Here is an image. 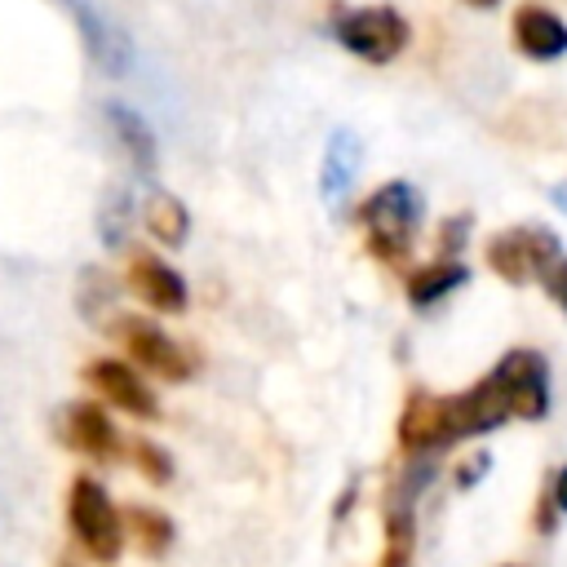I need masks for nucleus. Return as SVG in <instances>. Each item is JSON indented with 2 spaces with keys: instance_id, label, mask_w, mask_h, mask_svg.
Listing matches in <instances>:
<instances>
[{
  "instance_id": "21",
  "label": "nucleus",
  "mask_w": 567,
  "mask_h": 567,
  "mask_svg": "<svg viewBox=\"0 0 567 567\" xmlns=\"http://www.w3.org/2000/svg\"><path fill=\"white\" fill-rule=\"evenodd\" d=\"M549 501H554V509H563L567 514V465L554 474V487H549Z\"/></svg>"
},
{
  "instance_id": "22",
  "label": "nucleus",
  "mask_w": 567,
  "mask_h": 567,
  "mask_svg": "<svg viewBox=\"0 0 567 567\" xmlns=\"http://www.w3.org/2000/svg\"><path fill=\"white\" fill-rule=\"evenodd\" d=\"M554 204L567 213V182H558V186H554Z\"/></svg>"
},
{
  "instance_id": "8",
  "label": "nucleus",
  "mask_w": 567,
  "mask_h": 567,
  "mask_svg": "<svg viewBox=\"0 0 567 567\" xmlns=\"http://www.w3.org/2000/svg\"><path fill=\"white\" fill-rule=\"evenodd\" d=\"M124 288L151 315H186V306H190V288H186L182 270L168 266L155 248H128V257H124Z\"/></svg>"
},
{
  "instance_id": "19",
  "label": "nucleus",
  "mask_w": 567,
  "mask_h": 567,
  "mask_svg": "<svg viewBox=\"0 0 567 567\" xmlns=\"http://www.w3.org/2000/svg\"><path fill=\"white\" fill-rule=\"evenodd\" d=\"M465 226H470V217H465V213L443 221V235H439V257H456V252H461V244H465Z\"/></svg>"
},
{
  "instance_id": "25",
  "label": "nucleus",
  "mask_w": 567,
  "mask_h": 567,
  "mask_svg": "<svg viewBox=\"0 0 567 567\" xmlns=\"http://www.w3.org/2000/svg\"><path fill=\"white\" fill-rule=\"evenodd\" d=\"M505 567H514V563H505Z\"/></svg>"
},
{
  "instance_id": "16",
  "label": "nucleus",
  "mask_w": 567,
  "mask_h": 567,
  "mask_svg": "<svg viewBox=\"0 0 567 567\" xmlns=\"http://www.w3.org/2000/svg\"><path fill=\"white\" fill-rule=\"evenodd\" d=\"M124 540H133L137 554H146V558H164L177 540V527L159 505L137 501V505H124Z\"/></svg>"
},
{
  "instance_id": "11",
  "label": "nucleus",
  "mask_w": 567,
  "mask_h": 567,
  "mask_svg": "<svg viewBox=\"0 0 567 567\" xmlns=\"http://www.w3.org/2000/svg\"><path fill=\"white\" fill-rule=\"evenodd\" d=\"M66 4H71V13H75V27L84 31V49H89L93 66L106 71V75H124L128 62H133L128 35H124L115 22H106L97 9H89L84 0H66Z\"/></svg>"
},
{
  "instance_id": "9",
  "label": "nucleus",
  "mask_w": 567,
  "mask_h": 567,
  "mask_svg": "<svg viewBox=\"0 0 567 567\" xmlns=\"http://www.w3.org/2000/svg\"><path fill=\"white\" fill-rule=\"evenodd\" d=\"M492 377H496L501 390H505L509 416H518V421H540V416L549 412V363H545L540 350H527V346L509 350V354L492 368Z\"/></svg>"
},
{
  "instance_id": "14",
  "label": "nucleus",
  "mask_w": 567,
  "mask_h": 567,
  "mask_svg": "<svg viewBox=\"0 0 567 567\" xmlns=\"http://www.w3.org/2000/svg\"><path fill=\"white\" fill-rule=\"evenodd\" d=\"M399 447H403L408 456H425V452H439V447H443L439 394L412 390V394L403 399V412H399Z\"/></svg>"
},
{
  "instance_id": "23",
  "label": "nucleus",
  "mask_w": 567,
  "mask_h": 567,
  "mask_svg": "<svg viewBox=\"0 0 567 567\" xmlns=\"http://www.w3.org/2000/svg\"><path fill=\"white\" fill-rule=\"evenodd\" d=\"M53 567H84V563H80V558H75V554H71V549H66V554H62V558H58V563H53Z\"/></svg>"
},
{
  "instance_id": "10",
  "label": "nucleus",
  "mask_w": 567,
  "mask_h": 567,
  "mask_svg": "<svg viewBox=\"0 0 567 567\" xmlns=\"http://www.w3.org/2000/svg\"><path fill=\"white\" fill-rule=\"evenodd\" d=\"M509 35H514V49L523 58H532V62H558L567 53V22L540 0L514 4Z\"/></svg>"
},
{
  "instance_id": "24",
  "label": "nucleus",
  "mask_w": 567,
  "mask_h": 567,
  "mask_svg": "<svg viewBox=\"0 0 567 567\" xmlns=\"http://www.w3.org/2000/svg\"><path fill=\"white\" fill-rule=\"evenodd\" d=\"M461 4H470V9H496L501 0H461Z\"/></svg>"
},
{
  "instance_id": "1",
  "label": "nucleus",
  "mask_w": 567,
  "mask_h": 567,
  "mask_svg": "<svg viewBox=\"0 0 567 567\" xmlns=\"http://www.w3.org/2000/svg\"><path fill=\"white\" fill-rule=\"evenodd\" d=\"M62 514H66V532L75 540V549L89 558V563H120L124 554V509L115 505V496L106 492L102 478L93 474H71L66 483V496H62Z\"/></svg>"
},
{
  "instance_id": "7",
  "label": "nucleus",
  "mask_w": 567,
  "mask_h": 567,
  "mask_svg": "<svg viewBox=\"0 0 567 567\" xmlns=\"http://www.w3.org/2000/svg\"><path fill=\"white\" fill-rule=\"evenodd\" d=\"M58 439H62L66 452H75V456H84L93 465H120L124 461V447H128V439L120 434L111 408L97 403V399H71V403H62V412H58Z\"/></svg>"
},
{
  "instance_id": "3",
  "label": "nucleus",
  "mask_w": 567,
  "mask_h": 567,
  "mask_svg": "<svg viewBox=\"0 0 567 567\" xmlns=\"http://www.w3.org/2000/svg\"><path fill=\"white\" fill-rule=\"evenodd\" d=\"M332 40L354 53L368 66H385L394 62L408 44H412V27L394 4H359V9H337L332 18Z\"/></svg>"
},
{
  "instance_id": "13",
  "label": "nucleus",
  "mask_w": 567,
  "mask_h": 567,
  "mask_svg": "<svg viewBox=\"0 0 567 567\" xmlns=\"http://www.w3.org/2000/svg\"><path fill=\"white\" fill-rule=\"evenodd\" d=\"M465 279H470V266L461 257H439V261L412 266L403 279V292H408L412 310H430V306L447 301L456 288H465Z\"/></svg>"
},
{
  "instance_id": "6",
  "label": "nucleus",
  "mask_w": 567,
  "mask_h": 567,
  "mask_svg": "<svg viewBox=\"0 0 567 567\" xmlns=\"http://www.w3.org/2000/svg\"><path fill=\"white\" fill-rule=\"evenodd\" d=\"M84 385L93 390V399L97 403H106V408H115V412H124V416H133V421H146V425H155L159 416H164V403H159V394H155V385H151V377H142L128 359H111V354H97V359H89L84 363Z\"/></svg>"
},
{
  "instance_id": "20",
  "label": "nucleus",
  "mask_w": 567,
  "mask_h": 567,
  "mask_svg": "<svg viewBox=\"0 0 567 567\" xmlns=\"http://www.w3.org/2000/svg\"><path fill=\"white\" fill-rule=\"evenodd\" d=\"M487 470V452H478V456H470L465 465H456V487H470L478 474Z\"/></svg>"
},
{
  "instance_id": "17",
  "label": "nucleus",
  "mask_w": 567,
  "mask_h": 567,
  "mask_svg": "<svg viewBox=\"0 0 567 567\" xmlns=\"http://www.w3.org/2000/svg\"><path fill=\"white\" fill-rule=\"evenodd\" d=\"M124 461H128L151 487H168V483H173V456H168V447L155 443V439H146V434H133V439H128Z\"/></svg>"
},
{
  "instance_id": "2",
  "label": "nucleus",
  "mask_w": 567,
  "mask_h": 567,
  "mask_svg": "<svg viewBox=\"0 0 567 567\" xmlns=\"http://www.w3.org/2000/svg\"><path fill=\"white\" fill-rule=\"evenodd\" d=\"M359 226H363V244L377 261L385 266H408L412 257V244H416V230H421V217H425V204H421V190L412 182H381L359 208H354Z\"/></svg>"
},
{
  "instance_id": "5",
  "label": "nucleus",
  "mask_w": 567,
  "mask_h": 567,
  "mask_svg": "<svg viewBox=\"0 0 567 567\" xmlns=\"http://www.w3.org/2000/svg\"><path fill=\"white\" fill-rule=\"evenodd\" d=\"M563 257L558 248V235H549L545 226H509L501 235H492L483 244V261L496 279L523 288V284H536L549 275V266Z\"/></svg>"
},
{
  "instance_id": "15",
  "label": "nucleus",
  "mask_w": 567,
  "mask_h": 567,
  "mask_svg": "<svg viewBox=\"0 0 567 567\" xmlns=\"http://www.w3.org/2000/svg\"><path fill=\"white\" fill-rule=\"evenodd\" d=\"M142 226L159 248H182L190 239V208L177 195L155 186L142 195Z\"/></svg>"
},
{
  "instance_id": "12",
  "label": "nucleus",
  "mask_w": 567,
  "mask_h": 567,
  "mask_svg": "<svg viewBox=\"0 0 567 567\" xmlns=\"http://www.w3.org/2000/svg\"><path fill=\"white\" fill-rule=\"evenodd\" d=\"M102 115H106V128H111L115 146L128 155V164H133L137 173H155V164H159V142H155L151 124H146L133 106H124V102H106Z\"/></svg>"
},
{
  "instance_id": "18",
  "label": "nucleus",
  "mask_w": 567,
  "mask_h": 567,
  "mask_svg": "<svg viewBox=\"0 0 567 567\" xmlns=\"http://www.w3.org/2000/svg\"><path fill=\"white\" fill-rule=\"evenodd\" d=\"M540 288H545V292H549V301L567 315V257H558V261L549 266V275L540 279Z\"/></svg>"
},
{
  "instance_id": "4",
  "label": "nucleus",
  "mask_w": 567,
  "mask_h": 567,
  "mask_svg": "<svg viewBox=\"0 0 567 567\" xmlns=\"http://www.w3.org/2000/svg\"><path fill=\"white\" fill-rule=\"evenodd\" d=\"M111 337L120 341L124 359L142 372V377H159V381H190L195 377V359L190 350L164 332V323H155L151 315H115L111 319Z\"/></svg>"
}]
</instances>
